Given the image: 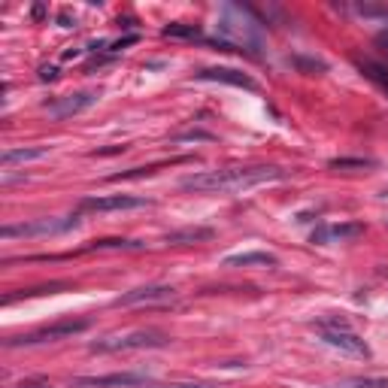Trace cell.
Here are the masks:
<instances>
[{
  "label": "cell",
  "instance_id": "18",
  "mask_svg": "<svg viewBox=\"0 0 388 388\" xmlns=\"http://www.w3.org/2000/svg\"><path fill=\"white\" fill-rule=\"evenodd\" d=\"M61 288H67V285H64V282H52V285H40V288H28V292H24V288H22V292H15V294H6L3 297V303H12V301H19V297H34V294H55V292H61Z\"/></svg>",
  "mask_w": 388,
  "mask_h": 388
},
{
  "label": "cell",
  "instance_id": "13",
  "mask_svg": "<svg viewBox=\"0 0 388 388\" xmlns=\"http://www.w3.org/2000/svg\"><path fill=\"white\" fill-rule=\"evenodd\" d=\"M49 149L46 146H31V149H6L0 155V164L3 167H12V164H28V161H37V158H46Z\"/></svg>",
  "mask_w": 388,
  "mask_h": 388
},
{
  "label": "cell",
  "instance_id": "9",
  "mask_svg": "<svg viewBox=\"0 0 388 388\" xmlns=\"http://www.w3.org/2000/svg\"><path fill=\"white\" fill-rule=\"evenodd\" d=\"M146 373H110V376H76L70 388H110V385H146Z\"/></svg>",
  "mask_w": 388,
  "mask_h": 388
},
{
  "label": "cell",
  "instance_id": "22",
  "mask_svg": "<svg viewBox=\"0 0 388 388\" xmlns=\"http://www.w3.org/2000/svg\"><path fill=\"white\" fill-rule=\"evenodd\" d=\"M15 388H52V382H46V379H24Z\"/></svg>",
  "mask_w": 388,
  "mask_h": 388
},
{
  "label": "cell",
  "instance_id": "4",
  "mask_svg": "<svg viewBox=\"0 0 388 388\" xmlns=\"http://www.w3.org/2000/svg\"><path fill=\"white\" fill-rule=\"evenodd\" d=\"M170 337L161 331H130L125 337H103L92 343V352H130V349H161L167 346Z\"/></svg>",
  "mask_w": 388,
  "mask_h": 388
},
{
  "label": "cell",
  "instance_id": "16",
  "mask_svg": "<svg viewBox=\"0 0 388 388\" xmlns=\"http://www.w3.org/2000/svg\"><path fill=\"white\" fill-rule=\"evenodd\" d=\"M358 67H361V73H364L370 82H376V85L388 94V67H385V64H379V61H358Z\"/></svg>",
  "mask_w": 388,
  "mask_h": 388
},
{
  "label": "cell",
  "instance_id": "12",
  "mask_svg": "<svg viewBox=\"0 0 388 388\" xmlns=\"http://www.w3.org/2000/svg\"><path fill=\"white\" fill-rule=\"evenodd\" d=\"M225 267H276V255L270 252H243V255H228Z\"/></svg>",
  "mask_w": 388,
  "mask_h": 388
},
{
  "label": "cell",
  "instance_id": "19",
  "mask_svg": "<svg viewBox=\"0 0 388 388\" xmlns=\"http://www.w3.org/2000/svg\"><path fill=\"white\" fill-rule=\"evenodd\" d=\"M349 167L364 170V167H373V161L370 158H334L331 161V170H349Z\"/></svg>",
  "mask_w": 388,
  "mask_h": 388
},
{
  "label": "cell",
  "instance_id": "25",
  "mask_svg": "<svg viewBox=\"0 0 388 388\" xmlns=\"http://www.w3.org/2000/svg\"><path fill=\"white\" fill-rule=\"evenodd\" d=\"M167 388H216V385H206V382H183V385H167Z\"/></svg>",
  "mask_w": 388,
  "mask_h": 388
},
{
  "label": "cell",
  "instance_id": "23",
  "mask_svg": "<svg viewBox=\"0 0 388 388\" xmlns=\"http://www.w3.org/2000/svg\"><path fill=\"white\" fill-rule=\"evenodd\" d=\"M176 140H212V134H206V130H188V134H176Z\"/></svg>",
  "mask_w": 388,
  "mask_h": 388
},
{
  "label": "cell",
  "instance_id": "2",
  "mask_svg": "<svg viewBox=\"0 0 388 388\" xmlns=\"http://www.w3.org/2000/svg\"><path fill=\"white\" fill-rule=\"evenodd\" d=\"M316 328H319L321 343L334 346V349H340V352H346V355H355V358H370V346L352 331L346 319L328 316V319H319Z\"/></svg>",
  "mask_w": 388,
  "mask_h": 388
},
{
  "label": "cell",
  "instance_id": "24",
  "mask_svg": "<svg viewBox=\"0 0 388 388\" xmlns=\"http://www.w3.org/2000/svg\"><path fill=\"white\" fill-rule=\"evenodd\" d=\"M58 76V70L52 67V64H43V67H40V79H43V82H52Z\"/></svg>",
  "mask_w": 388,
  "mask_h": 388
},
{
  "label": "cell",
  "instance_id": "1",
  "mask_svg": "<svg viewBox=\"0 0 388 388\" xmlns=\"http://www.w3.org/2000/svg\"><path fill=\"white\" fill-rule=\"evenodd\" d=\"M288 170L273 167V164H258V167H225V170H206L185 176L179 188L183 192H201V194H228V192H246V188L279 183Z\"/></svg>",
  "mask_w": 388,
  "mask_h": 388
},
{
  "label": "cell",
  "instance_id": "20",
  "mask_svg": "<svg viewBox=\"0 0 388 388\" xmlns=\"http://www.w3.org/2000/svg\"><path fill=\"white\" fill-rule=\"evenodd\" d=\"M343 388H388V379H364V376H352L346 379Z\"/></svg>",
  "mask_w": 388,
  "mask_h": 388
},
{
  "label": "cell",
  "instance_id": "8",
  "mask_svg": "<svg viewBox=\"0 0 388 388\" xmlns=\"http://www.w3.org/2000/svg\"><path fill=\"white\" fill-rule=\"evenodd\" d=\"M176 294V288L170 285H143V288H134V292L121 294L112 301V307H137V303H161V301H170Z\"/></svg>",
  "mask_w": 388,
  "mask_h": 388
},
{
  "label": "cell",
  "instance_id": "10",
  "mask_svg": "<svg viewBox=\"0 0 388 388\" xmlns=\"http://www.w3.org/2000/svg\"><path fill=\"white\" fill-rule=\"evenodd\" d=\"M197 79H203V82H225V85L246 88V92H258V82H255L249 73L230 70V67H206V70L197 73Z\"/></svg>",
  "mask_w": 388,
  "mask_h": 388
},
{
  "label": "cell",
  "instance_id": "14",
  "mask_svg": "<svg viewBox=\"0 0 388 388\" xmlns=\"http://www.w3.org/2000/svg\"><path fill=\"white\" fill-rule=\"evenodd\" d=\"M212 234H216L212 228H183V230H173V234H167V243L170 246H188V243L212 240Z\"/></svg>",
  "mask_w": 388,
  "mask_h": 388
},
{
  "label": "cell",
  "instance_id": "15",
  "mask_svg": "<svg viewBox=\"0 0 388 388\" xmlns=\"http://www.w3.org/2000/svg\"><path fill=\"white\" fill-rule=\"evenodd\" d=\"M103 249H115V252H125V249H143V243L137 240H121V237H106V240H92L82 252H103Z\"/></svg>",
  "mask_w": 388,
  "mask_h": 388
},
{
  "label": "cell",
  "instance_id": "11",
  "mask_svg": "<svg viewBox=\"0 0 388 388\" xmlns=\"http://www.w3.org/2000/svg\"><path fill=\"white\" fill-rule=\"evenodd\" d=\"M364 234V225L361 221H349V225H331V228H321L312 234V243H328V240H358V237Z\"/></svg>",
  "mask_w": 388,
  "mask_h": 388
},
{
  "label": "cell",
  "instance_id": "21",
  "mask_svg": "<svg viewBox=\"0 0 388 388\" xmlns=\"http://www.w3.org/2000/svg\"><path fill=\"white\" fill-rule=\"evenodd\" d=\"M161 164H152V167H134V170H125V173H112L110 183H121V179H140V176H149V173H155Z\"/></svg>",
  "mask_w": 388,
  "mask_h": 388
},
{
  "label": "cell",
  "instance_id": "7",
  "mask_svg": "<svg viewBox=\"0 0 388 388\" xmlns=\"http://www.w3.org/2000/svg\"><path fill=\"white\" fill-rule=\"evenodd\" d=\"M152 201L134 194H106V197H85L79 206L88 212H119V210H143Z\"/></svg>",
  "mask_w": 388,
  "mask_h": 388
},
{
  "label": "cell",
  "instance_id": "26",
  "mask_svg": "<svg viewBox=\"0 0 388 388\" xmlns=\"http://www.w3.org/2000/svg\"><path fill=\"white\" fill-rule=\"evenodd\" d=\"M376 43H379V46H382V49H385V52H388V31H382V34H379V37H376Z\"/></svg>",
  "mask_w": 388,
  "mask_h": 388
},
{
  "label": "cell",
  "instance_id": "3",
  "mask_svg": "<svg viewBox=\"0 0 388 388\" xmlns=\"http://www.w3.org/2000/svg\"><path fill=\"white\" fill-rule=\"evenodd\" d=\"M92 328V319H61L55 325H46V328H37L31 334H19V337H10L6 346H40V343H58V340H67V337H76L82 331Z\"/></svg>",
  "mask_w": 388,
  "mask_h": 388
},
{
  "label": "cell",
  "instance_id": "17",
  "mask_svg": "<svg viewBox=\"0 0 388 388\" xmlns=\"http://www.w3.org/2000/svg\"><path fill=\"white\" fill-rule=\"evenodd\" d=\"M164 37H183V40H192V37H201V28L197 24H183V22H173L161 31Z\"/></svg>",
  "mask_w": 388,
  "mask_h": 388
},
{
  "label": "cell",
  "instance_id": "5",
  "mask_svg": "<svg viewBox=\"0 0 388 388\" xmlns=\"http://www.w3.org/2000/svg\"><path fill=\"white\" fill-rule=\"evenodd\" d=\"M79 221L76 219H40V221H24V225H3L0 228V234L6 237V240H12V237H46V234H61V230H70L76 228Z\"/></svg>",
  "mask_w": 388,
  "mask_h": 388
},
{
  "label": "cell",
  "instance_id": "6",
  "mask_svg": "<svg viewBox=\"0 0 388 388\" xmlns=\"http://www.w3.org/2000/svg\"><path fill=\"white\" fill-rule=\"evenodd\" d=\"M97 97H101V92H79V94H64V97H58V101L52 103H46V112L52 115V119H70V115H79V112H85L88 106H94L97 103Z\"/></svg>",
  "mask_w": 388,
  "mask_h": 388
}]
</instances>
